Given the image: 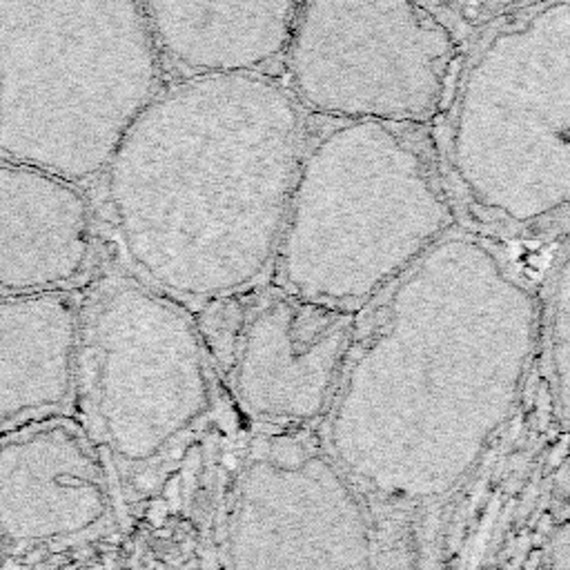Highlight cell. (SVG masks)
Masks as SVG:
<instances>
[{"label": "cell", "instance_id": "6da1fadb", "mask_svg": "<svg viewBox=\"0 0 570 570\" xmlns=\"http://www.w3.org/2000/svg\"><path fill=\"white\" fill-rule=\"evenodd\" d=\"M379 299L328 415L332 455L385 493H439L515 412L543 301L493 241L466 232Z\"/></svg>", "mask_w": 570, "mask_h": 570}, {"label": "cell", "instance_id": "7a4b0ae2", "mask_svg": "<svg viewBox=\"0 0 570 570\" xmlns=\"http://www.w3.org/2000/svg\"><path fill=\"white\" fill-rule=\"evenodd\" d=\"M304 114L270 74L165 85L103 174L140 279L172 299L223 301L274 270L310 146Z\"/></svg>", "mask_w": 570, "mask_h": 570}, {"label": "cell", "instance_id": "3957f363", "mask_svg": "<svg viewBox=\"0 0 570 570\" xmlns=\"http://www.w3.org/2000/svg\"><path fill=\"white\" fill-rule=\"evenodd\" d=\"M163 72L143 3L0 0V159L103 178Z\"/></svg>", "mask_w": 570, "mask_h": 570}, {"label": "cell", "instance_id": "277c9868", "mask_svg": "<svg viewBox=\"0 0 570 570\" xmlns=\"http://www.w3.org/2000/svg\"><path fill=\"white\" fill-rule=\"evenodd\" d=\"M446 156L481 221L570 241V3L519 7L479 38L450 99Z\"/></svg>", "mask_w": 570, "mask_h": 570}, {"label": "cell", "instance_id": "5b68a950", "mask_svg": "<svg viewBox=\"0 0 570 570\" xmlns=\"http://www.w3.org/2000/svg\"><path fill=\"white\" fill-rule=\"evenodd\" d=\"M457 226L441 172L408 127L339 123L305 152L276 288L361 310Z\"/></svg>", "mask_w": 570, "mask_h": 570}, {"label": "cell", "instance_id": "8992f818", "mask_svg": "<svg viewBox=\"0 0 570 570\" xmlns=\"http://www.w3.org/2000/svg\"><path fill=\"white\" fill-rule=\"evenodd\" d=\"M78 397L90 431L125 466L190 439L217 408L214 366L190 314L131 276H107L85 299Z\"/></svg>", "mask_w": 570, "mask_h": 570}, {"label": "cell", "instance_id": "52a82bcc", "mask_svg": "<svg viewBox=\"0 0 570 570\" xmlns=\"http://www.w3.org/2000/svg\"><path fill=\"white\" fill-rule=\"evenodd\" d=\"M455 29L421 3H301L285 85L305 112L339 123L424 125L462 72Z\"/></svg>", "mask_w": 570, "mask_h": 570}, {"label": "cell", "instance_id": "ba28073f", "mask_svg": "<svg viewBox=\"0 0 570 570\" xmlns=\"http://www.w3.org/2000/svg\"><path fill=\"white\" fill-rule=\"evenodd\" d=\"M359 336V310L272 288L241 321L227 379L241 410L265 428L304 431L330 415Z\"/></svg>", "mask_w": 570, "mask_h": 570}, {"label": "cell", "instance_id": "9c48e42d", "mask_svg": "<svg viewBox=\"0 0 570 570\" xmlns=\"http://www.w3.org/2000/svg\"><path fill=\"white\" fill-rule=\"evenodd\" d=\"M96 252L94 212L78 183L0 161V292L72 290Z\"/></svg>", "mask_w": 570, "mask_h": 570}, {"label": "cell", "instance_id": "30bf717a", "mask_svg": "<svg viewBox=\"0 0 570 570\" xmlns=\"http://www.w3.org/2000/svg\"><path fill=\"white\" fill-rule=\"evenodd\" d=\"M85 299L74 290L3 297L0 425L60 415L76 397Z\"/></svg>", "mask_w": 570, "mask_h": 570}, {"label": "cell", "instance_id": "8fae6325", "mask_svg": "<svg viewBox=\"0 0 570 570\" xmlns=\"http://www.w3.org/2000/svg\"><path fill=\"white\" fill-rule=\"evenodd\" d=\"M165 65L183 78L248 76L285 59L301 3H143Z\"/></svg>", "mask_w": 570, "mask_h": 570}, {"label": "cell", "instance_id": "7c38bea8", "mask_svg": "<svg viewBox=\"0 0 570 570\" xmlns=\"http://www.w3.org/2000/svg\"><path fill=\"white\" fill-rule=\"evenodd\" d=\"M96 435L72 415H50L3 432L7 515L32 521H81L105 502Z\"/></svg>", "mask_w": 570, "mask_h": 570}, {"label": "cell", "instance_id": "4fadbf2b", "mask_svg": "<svg viewBox=\"0 0 570 570\" xmlns=\"http://www.w3.org/2000/svg\"><path fill=\"white\" fill-rule=\"evenodd\" d=\"M542 352L552 408L570 437V241H566L543 297Z\"/></svg>", "mask_w": 570, "mask_h": 570}, {"label": "cell", "instance_id": "5bb4252c", "mask_svg": "<svg viewBox=\"0 0 570 570\" xmlns=\"http://www.w3.org/2000/svg\"><path fill=\"white\" fill-rule=\"evenodd\" d=\"M552 561H555V564H559V561H557V559H555V557H552ZM559 566H561V564H559ZM561 568H564V570H568V568H566V566H561Z\"/></svg>", "mask_w": 570, "mask_h": 570}, {"label": "cell", "instance_id": "9a60e30c", "mask_svg": "<svg viewBox=\"0 0 570 570\" xmlns=\"http://www.w3.org/2000/svg\"><path fill=\"white\" fill-rule=\"evenodd\" d=\"M94 570H100V568H94Z\"/></svg>", "mask_w": 570, "mask_h": 570}]
</instances>
